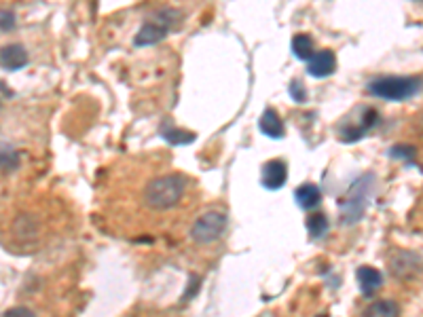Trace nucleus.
<instances>
[{"instance_id":"f257e3e1","label":"nucleus","mask_w":423,"mask_h":317,"mask_svg":"<svg viewBox=\"0 0 423 317\" xmlns=\"http://www.w3.org/2000/svg\"><path fill=\"white\" fill-rule=\"evenodd\" d=\"M184 188H186V180L182 173L159 175L144 186V203L150 209H169L182 199Z\"/></svg>"},{"instance_id":"f03ea898","label":"nucleus","mask_w":423,"mask_h":317,"mask_svg":"<svg viewBox=\"0 0 423 317\" xmlns=\"http://www.w3.org/2000/svg\"><path fill=\"white\" fill-rule=\"evenodd\" d=\"M373 184H375V175L364 173L349 186L345 199L341 201V224L343 226H351L362 220L368 199H371V192H373Z\"/></svg>"},{"instance_id":"7ed1b4c3","label":"nucleus","mask_w":423,"mask_h":317,"mask_svg":"<svg viewBox=\"0 0 423 317\" xmlns=\"http://www.w3.org/2000/svg\"><path fill=\"white\" fill-rule=\"evenodd\" d=\"M423 81L419 76H379L368 83V91L381 100L405 102L422 91Z\"/></svg>"},{"instance_id":"20e7f679","label":"nucleus","mask_w":423,"mask_h":317,"mask_svg":"<svg viewBox=\"0 0 423 317\" xmlns=\"http://www.w3.org/2000/svg\"><path fill=\"white\" fill-rule=\"evenodd\" d=\"M227 224H229V220L222 212H216V209L205 212L201 218L195 220V224L191 229V237L199 246H210L225 235Z\"/></svg>"},{"instance_id":"39448f33","label":"nucleus","mask_w":423,"mask_h":317,"mask_svg":"<svg viewBox=\"0 0 423 317\" xmlns=\"http://www.w3.org/2000/svg\"><path fill=\"white\" fill-rule=\"evenodd\" d=\"M423 271V260L419 254L411 250H398L390 258V273L400 282H413Z\"/></svg>"},{"instance_id":"423d86ee","label":"nucleus","mask_w":423,"mask_h":317,"mask_svg":"<svg viewBox=\"0 0 423 317\" xmlns=\"http://www.w3.org/2000/svg\"><path fill=\"white\" fill-rule=\"evenodd\" d=\"M261 182L267 190H280L288 182V165L282 158H271L263 165Z\"/></svg>"},{"instance_id":"0eeeda50","label":"nucleus","mask_w":423,"mask_h":317,"mask_svg":"<svg viewBox=\"0 0 423 317\" xmlns=\"http://www.w3.org/2000/svg\"><path fill=\"white\" fill-rule=\"evenodd\" d=\"M171 28H167L165 23H161L157 17H152L150 21H146L138 30L136 38H134V45L136 47H152L157 42H161L167 34H169Z\"/></svg>"},{"instance_id":"6e6552de","label":"nucleus","mask_w":423,"mask_h":317,"mask_svg":"<svg viewBox=\"0 0 423 317\" xmlns=\"http://www.w3.org/2000/svg\"><path fill=\"white\" fill-rule=\"evenodd\" d=\"M334 68H337V57L330 49H322V51L313 53V57L307 62V70L315 79L330 76L334 72Z\"/></svg>"},{"instance_id":"1a4fd4ad","label":"nucleus","mask_w":423,"mask_h":317,"mask_svg":"<svg viewBox=\"0 0 423 317\" xmlns=\"http://www.w3.org/2000/svg\"><path fill=\"white\" fill-rule=\"evenodd\" d=\"M379 121V115H377V110H373V108H368V110H364V117L360 119V123L358 125H345L343 129H341V140L345 142V144H354V142H358L375 123Z\"/></svg>"},{"instance_id":"9d476101","label":"nucleus","mask_w":423,"mask_h":317,"mask_svg":"<svg viewBox=\"0 0 423 317\" xmlns=\"http://www.w3.org/2000/svg\"><path fill=\"white\" fill-rule=\"evenodd\" d=\"M26 64H28V51L21 45L13 42L0 49V68L13 72V70H21Z\"/></svg>"},{"instance_id":"9b49d317","label":"nucleus","mask_w":423,"mask_h":317,"mask_svg":"<svg viewBox=\"0 0 423 317\" xmlns=\"http://www.w3.org/2000/svg\"><path fill=\"white\" fill-rule=\"evenodd\" d=\"M356 277H358V284H360V290H362V294L364 296H373L381 286H383V275H381V271L379 269H375V267H360L358 269V273H356Z\"/></svg>"},{"instance_id":"f8f14e48","label":"nucleus","mask_w":423,"mask_h":317,"mask_svg":"<svg viewBox=\"0 0 423 317\" xmlns=\"http://www.w3.org/2000/svg\"><path fill=\"white\" fill-rule=\"evenodd\" d=\"M294 201L298 203V207L303 209H315L322 201V190L317 184H300L296 190H294Z\"/></svg>"},{"instance_id":"ddd939ff","label":"nucleus","mask_w":423,"mask_h":317,"mask_svg":"<svg viewBox=\"0 0 423 317\" xmlns=\"http://www.w3.org/2000/svg\"><path fill=\"white\" fill-rule=\"evenodd\" d=\"M259 129L267 136V138H273V140H280L283 138V123L282 119H280V115L273 110V108H267L265 113H263V117H261V121H259Z\"/></svg>"},{"instance_id":"4468645a","label":"nucleus","mask_w":423,"mask_h":317,"mask_svg":"<svg viewBox=\"0 0 423 317\" xmlns=\"http://www.w3.org/2000/svg\"><path fill=\"white\" fill-rule=\"evenodd\" d=\"M161 136L165 138V142L174 144V146H186L191 142H195V134L188 132V129H182V127H176V125H169V123H163L161 125Z\"/></svg>"},{"instance_id":"2eb2a0df","label":"nucleus","mask_w":423,"mask_h":317,"mask_svg":"<svg viewBox=\"0 0 423 317\" xmlns=\"http://www.w3.org/2000/svg\"><path fill=\"white\" fill-rule=\"evenodd\" d=\"M364 317H400V307L396 301H390V299H381V301H375L366 311Z\"/></svg>"},{"instance_id":"dca6fc26","label":"nucleus","mask_w":423,"mask_h":317,"mask_svg":"<svg viewBox=\"0 0 423 317\" xmlns=\"http://www.w3.org/2000/svg\"><path fill=\"white\" fill-rule=\"evenodd\" d=\"M292 53H294L298 59L309 62V59L313 57V40H311V36H307V34H296V36L292 38Z\"/></svg>"},{"instance_id":"f3484780","label":"nucleus","mask_w":423,"mask_h":317,"mask_svg":"<svg viewBox=\"0 0 423 317\" xmlns=\"http://www.w3.org/2000/svg\"><path fill=\"white\" fill-rule=\"evenodd\" d=\"M328 218H326V214H322V212H313L311 216H309V220H307V231H309V237L311 239H320L322 235H326V231H328Z\"/></svg>"},{"instance_id":"a211bd4d","label":"nucleus","mask_w":423,"mask_h":317,"mask_svg":"<svg viewBox=\"0 0 423 317\" xmlns=\"http://www.w3.org/2000/svg\"><path fill=\"white\" fill-rule=\"evenodd\" d=\"M417 155V151H415V146H411V144H396V146H392L390 149V157L392 158H400V161H413Z\"/></svg>"},{"instance_id":"6ab92c4d","label":"nucleus","mask_w":423,"mask_h":317,"mask_svg":"<svg viewBox=\"0 0 423 317\" xmlns=\"http://www.w3.org/2000/svg\"><path fill=\"white\" fill-rule=\"evenodd\" d=\"M17 153L11 149V146H6V144H2L0 146V167L2 169H13L15 165H17Z\"/></svg>"},{"instance_id":"aec40b11","label":"nucleus","mask_w":423,"mask_h":317,"mask_svg":"<svg viewBox=\"0 0 423 317\" xmlns=\"http://www.w3.org/2000/svg\"><path fill=\"white\" fill-rule=\"evenodd\" d=\"M290 96H292V100H294L296 104L307 102V93H305V87H303L300 81H292V85H290Z\"/></svg>"},{"instance_id":"412c9836","label":"nucleus","mask_w":423,"mask_h":317,"mask_svg":"<svg viewBox=\"0 0 423 317\" xmlns=\"http://www.w3.org/2000/svg\"><path fill=\"white\" fill-rule=\"evenodd\" d=\"M199 290V277L197 275H191V279H188V288L184 290V296H182V301H191L193 296H195V292Z\"/></svg>"},{"instance_id":"4be33fe9","label":"nucleus","mask_w":423,"mask_h":317,"mask_svg":"<svg viewBox=\"0 0 423 317\" xmlns=\"http://www.w3.org/2000/svg\"><path fill=\"white\" fill-rule=\"evenodd\" d=\"M15 28V15L9 11H0V30H13Z\"/></svg>"},{"instance_id":"5701e85b","label":"nucleus","mask_w":423,"mask_h":317,"mask_svg":"<svg viewBox=\"0 0 423 317\" xmlns=\"http://www.w3.org/2000/svg\"><path fill=\"white\" fill-rule=\"evenodd\" d=\"M2 317H34V313L26 307H15V309H9Z\"/></svg>"},{"instance_id":"b1692460","label":"nucleus","mask_w":423,"mask_h":317,"mask_svg":"<svg viewBox=\"0 0 423 317\" xmlns=\"http://www.w3.org/2000/svg\"><path fill=\"white\" fill-rule=\"evenodd\" d=\"M415 2H423V0H415Z\"/></svg>"},{"instance_id":"393cba45","label":"nucleus","mask_w":423,"mask_h":317,"mask_svg":"<svg viewBox=\"0 0 423 317\" xmlns=\"http://www.w3.org/2000/svg\"><path fill=\"white\" fill-rule=\"evenodd\" d=\"M317 317H328V316H317Z\"/></svg>"}]
</instances>
